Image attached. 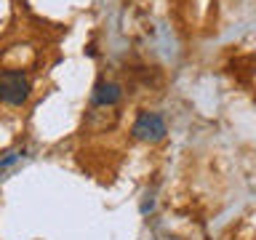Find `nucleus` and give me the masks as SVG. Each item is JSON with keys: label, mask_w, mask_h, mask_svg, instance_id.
I'll list each match as a JSON object with an SVG mask.
<instances>
[{"label": "nucleus", "mask_w": 256, "mask_h": 240, "mask_svg": "<svg viewBox=\"0 0 256 240\" xmlns=\"http://www.w3.org/2000/svg\"><path fill=\"white\" fill-rule=\"evenodd\" d=\"M120 99H123V88L118 83H112V80H99V83L94 86L91 102L96 107H112V104H118Z\"/></svg>", "instance_id": "obj_3"}, {"label": "nucleus", "mask_w": 256, "mask_h": 240, "mask_svg": "<svg viewBox=\"0 0 256 240\" xmlns=\"http://www.w3.org/2000/svg\"><path fill=\"white\" fill-rule=\"evenodd\" d=\"M131 134L139 142H160L168 134V126H166L163 115H158V112H142V115L134 120Z\"/></svg>", "instance_id": "obj_2"}, {"label": "nucleus", "mask_w": 256, "mask_h": 240, "mask_svg": "<svg viewBox=\"0 0 256 240\" xmlns=\"http://www.w3.org/2000/svg\"><path fill=\"white\" fill-rule=\"evenodd\" d=\"M30 99V80L22 70H6L0 72V102L19 107Z\"/></svg>", "instance_id": "obj_1"}, {"label": "nucleus", "mask_w": 256, "mask_h": 240, "mask_svg": "<svg viewBox=\"0 0 256 240\" xmlns=\"http://www.w3.org/2000/svg\"><path fill=\"white\" fill-rule=\"evenodd\" d=\"M24 155H27L24 150H8V152H3V155H0V174H6L8 168H14Z\"/></svg>", "instance_id": "obj_4"}]
</instances>
